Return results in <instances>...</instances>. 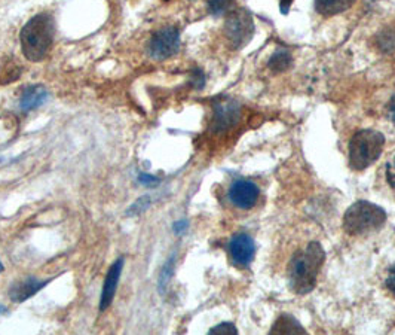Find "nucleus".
I'll use <instances>...</instances> for the list:
<instances>
[{
  "label": "nucleus",
  "instance_id": "1",
  "mask_svg": "<svg viewBox=\"0 0 395 335\" xmlns=\"http://www.w3.org/2000/svg\"><path fill=\"white\" fill-rule=\"evenodd\" d=\"M324 259L326 254L317 241L309 243L307 249L299 251L289 266V284L292 291L296 294H308L312 291Z\"/></svg>",
  "mask_w": 395,
  "mask_h": 335
},
{
  "label": "nucleus",
  "instance_id": "2",
  "mask_svg": "<svg viewBox=\"0 0 395 335\" xmlns=\"http://www.w3.org/2000/svg\"><path fill=\"white\" fill-rule=\"evenodd\" d=\"M53 36H56V24L49 14L43 12L33 16L20 34L21 49L26 59L34 63L42 61L52 46Z\"/></svg>",
  "mask_w": 395,
  "mask_h": 335
},
{
  "label": "nucleus",
  "instance_id": "3",
  "mask_svg": "<svg viewBox=\"0 0 395 335\" xmlns=\"http://www.w3.org/2000/svg\"><path fill=\"white\" fill-rule=\"evenodd\" d=\"M385 145L382 133L374 130L356 131L349 142V166L354 170H364L381 156Z\"/></svg>",
  "mask_w": 395,
  "mask_h": 335
},
{
  "label": "nucleus",
  "instance_id": "4",
  "mask_svg": "<svg viewBox=\"0 0 395 335\" xmlns=\"http://www.w3.org/2000/svg\"><path fill=\"white\" fill-rule=\"evenodd\" d=\"M385 221L386 215L384 209L369 201H356L347 210L344 226L351 236H363L378 231Z\"/></svg>",
  "mask_w": 395,
  "mask_h": 335
},
{
  "label": "nucleus",
  "instance_id": "5",
  "mask_svg": "<svg viewBox=\"0 0 395 335\" xmlns=\"http://www.w3.org/2000/svg\"><path fill=\"white\" fill-rule=\"evenodd\" d=\"M225 33L229 44L233 48H242L251 39L255 33V21L247 11L232 12L225 26Z\"/></svg>",
  "mask_w": 395,
  "mask_h": 335
},
{
  "label": "nucleus",
  "instance_id": "6",
  "mask_svg": "<svg viewBox=\"0 0 395 335\" xmlns=\"http://www.w3.org/2000/svg\"><path fill=\"white\" fill-rule=\"evenodd\" d=\"M180 48V34L175 27H164L156 31L149 42V56L155 60H167Z\"/></svg>",
  "mask_w": 395,
  "mask_h": 335
},
{
  "label": "nucleus",
  "instance_id": "7",
  "mask_svg": "<svg viewBox=\"0 0 395 335\" xmlns=\"http://www.w3.org/2000/svg\"><path fill=\"white\" fill-rule=\"evenodd\" d=\"M241 116V106L230 99H225L214 106L212 130L223 133L237 124Z\"/></svg>",
  "mask_w": 395,
  "mask_h": 335
},
{
  "label": "nucleus",
  "instance_id": "8",
  "mask_svg": "<svg viewBox=\"0 0 395 335\" xmlns=\"http://www.w3.org/2000/svg\"><path fill=\"white\" fill-rule=\"evenodd\" d=\"M260 196L259 186L247 179H238L232 184L229 189V200L230 203L242 210H248L255 207Z\"/></svg>",
  "mask_w": 395,
  "mask_h": 335
},
{
  "label": "nucleus",
  "instance_id": "9",
  "mask_svg": "<svg viewBox=\"0 0 395 335\" xmlns=\"http://www.w3.org/2000/svg\"><path fill=\"white\" fill-rule=\"evenodd\" d=\"M229 254L232 258V262L240 269L248 267L255 259L256 248L255 241L247 234H237L230 239L229 243Z\"/></svg>",
  "mask_w": 395,
  "mask_h": 335
},
{
  "label": "nucleus",
  "instance_id": "10",
  "mask_svg": "<svg viewBox=\"0 0 395 335\" xmlns=\"http://www.w3.org/2000/svg\"><path fill=\"white\" fill-rule=\"evenodd\" d=\"M122 269H123V258H119L118 261H115V264L109 269V271H107L103 292H101V299H100V310L101 311H104L113 301L116 289H118L119 279H120V274H122Z\"/></svg>",
  "mask_w": 395,
  "mask_h": 335
},
{
  "label": "nucleus",
  "instance_id": "11",
  "mask_svg": "<svg viewBox=\"0 0 395 335\" xmlns=\"http://www.w3.org/2000/svg\"><path fill=\"white\" fill-rule=\"evenodd\" d=\"M49 280H38L34 277H27L24 280L16 281L9 289V296L14 303H23L34 294H38L43 286L48 285Z\"/></svg>",
  "mask_w": 395,
  "mask_h": 335
},
{
  "label": "nucleus",
  "instance_id": "12",
  "mask_svg": "<svg viewBox=\"0 0 395 335\" xmlns=\"http://www.w3.org/2000/svg\"><path fill=\"white\" fill-rule=\"evenodd\" d=\"M48 99L46 88L42 85H31L26 88L23 97L20 100V109L23 112H30L33 109H38Z\"/></svg>",
  "mask_w": 395,
  "mask_h": 335
},
{
  "label": "nucleus",
  "instance_id": "13",
  "mask_svg": "<svg viewBox=\"0 0 395 335\" xmlns=\"http://www.w3.org/2000/svg\"><path fill=\"white\" fill-rule=\"evenodd\" d=\"M355 4V0H315V9L324 16L342 14Z\"/></svg>",
  "mask_w": 395,
  "mask_h": 335
},
{
  "label": "nucleus",
  "instance_id": "14",
  "mask_svg": "<svg viewBox=\"0 0 395 335\" xmlns=\"http://www.w3.org/2000/svg\"><path fill=\"white\" fill-rule=\"evenodd\" d=\"M271 332H272V334H275V332H277V334H300V332L304 334L307 331H304V329L300 326V324H297V321L293 319L292 316L284 314V316H281L279 319L275 322V325L272 326Z\"/></svg>",
  "mask_w": 395,
  "mask_h": 335
},
{
  "label": "nucleus",
  "instance_id": "15",
  "mask_svg": "<svg viewBox=\"0 0 395 335\" xmlns=\"http://www.w3.org/2000/svg\"><path fill=\"white\" fill-rule=\"evenodd\" d=\"M292 64V56L289 51L278 49L275 54L269 60V69H272L274 72H284Z\"/></svg>",
  "mask_w": 395,
  "mask_h": 335
},
{
  "label": "nucleus",
  "instance_id": "16",
  "mask_svg": "<svg viewBox=\"0 0 395 335\" xmlns=\"http://www.w3.org/2000/svg\"><path fill=\"white\" fill-rule=\"evenodd\" d=\"M233 6V0H208V9L214 15H222L230 11Z\"/></svg>",
  "mask_w": 395,
  "mask_h": 335
},
{
  "label": "nucleus",
  "instance_id": "17",
  "mask_svg": "<svg viewBox=\"0 0 395 335\" xmlns=\"http://www.w3.org/2000/svg\"><path fill=\"white\" fill-rule=\"evenodd\" d=\"M173 270H174V256H171L167 261L163 271H160V276H159V291L160 292H164V288L168 285V281L173 276Z\"/></svg>",
  "mask_w": 395,
  "mask_h": 335
},
{
  "label": "nucleus",
  "instance_id": "18",
  "mask_svg": "<svg viewBox=\"0 0 395 335\" xmlns=\"http://www.w3.org/2000/svg\"><path fill=\"white\" fill-rule=\"evenodd\" d=\"M150 206V197L145 196V197H141L138 199L130 209H128V216H137V215H141V214H145V211L149 209Z\"/></svg>",
  "mask_w": 395,
  "mask_h": 335
},
{
  "label": "nucleus",
  "instance_id": "19",
  "mask_svg": "<svg viewBox=\"0 0 395 335\" xmlns=\"http://www.w3.org/2000/svg\"><path fill=\"white\" fill-rule=\"evenodd\" d=\"M210 334H238V329L229 322H223L210 329Z\"/></svg>",
  "mask_w": 395,
  "mask_h": 335
},
{
  "label": "nucleus",
  "instance_id": "20",
  "mask_svg": "<svg viewBox=\"0 0 395 335\" xmlns=\"http://www.w3.org/2000/svg\"><path fill=\"white\" fill-rule=\"evenodd\" d=\"M386 181L392 189H395V155L391 158L386 164Z\"/></svg>",
  "mask_w": 395,
  "mask_h": 335
},
{
  "label": "nucleus",
  "instance_id": "21",
  "mask_svg": "<svg viewBox=\"0 0 395 335\" xmlns=\"http://www.w3.org/2000/svg\"><path fill=\"white\" fill-rule=\"evenodd\" d=\"M138 182L141 185L148 186V188H153V186L159 185V179L158 178H155V176H152V174H146V173H141L138 176Z\"/></svg>",
  "mask_w": 395,
  "mask_h": 335
},
{
  "label": "nucleus",
  "instance_id": "22",
  "mask_svg": "<svg viewBox=\"0 0 395 335\" xmlns=\"http://www.w3.org/2000/svg\"><path fill=\"white\" fill-rule=\"evenodd\" d=\"M386 288L395 294V267H392L388 273V277H386Z\"/></svg>",
  "mask_w": 395,
  "mask_h": 335
},
{
  "label": "nucleus",
  "instance_id": "23",
  "mask_svg": "<svg viewBox=\"0 0 395 335\" xmlns=\"http://www.w3.org/2000/svg\"><path fill=\"white\" fill-rule=\"evenodd\" d=\"M386 116L391 122H394L395 124V96L391 99V101L386 106Z\"/></svg>",
  "mask_w": 395,
  "mask_h": 335
},
{
  "label": "nucleus",
  "instance_id": "24",
  "mask_svg": "<svg viewBox=\"0 0 395 335\" xmlns=\"http://www.w3.org/2000/svg\"><path fill=\"white\" fill-rule=\"evenodd\" d=\"M204 82H205V78H204L201 70H195V72H193V85L196 88H202Z\"/></svg>",
  "mask_w": 395,
  "mask_h": 335
},
{
  "label": "nucleus",
  "instance_id": "25",
  "mask_svg": "<svg viewBox=\"0 0 395 335\" xmlns=\"http://www.w3.org/2000/svg\"><path fill=\"white\" fill-rule=\"evenodd\" d=\"M292 4H293V0H281V2H279L281 12H282V14H287V12H289V9H290Z\"/></svg>",
  "mask_w": 395,
  "mask_h": 335
},
{
  "label": "nucleus",
  "instance_id": "26",
  "mask_svg": "<svg viewBox=\"0 0 395 335\" xmlns=\"http://www.w3.org/2000/svg\"><path fill=\"white\" fill-rule=\"evenodd\" d=\"M186 225H188V222H186V221L177 222V224L174 225V231H175L177 234H182V233L186 230Z\"/></svg>",
  "mask_w": 395,
  "mask_h": 335
},
{
  "label": "nucleus",
  "instance_id": "27",
  "mask_svg": "<svg viewBox=\"0 0 395 335\" xmlns=\"http://www.w3.org/2000/svg\"><path fill=\"white\" fill-rule=\"evenodd\" d=\"M5 313H6V307L0 306V314H5Z\"/></svg>",
  "mask_w": 395,
  "mask_h": 335
},
{
  "label": "nucleus",
  "instance_id": "28",
  "mask_svg": "<svg viewBox=\"0 0 395 335\" xmlns=\"http://www.w3.org/2000/svg\"><path fill=\"white\" fill-rule=\"evenodd\" d=\"M2 273H4V264H2V261H0V274Z\"/></svg>",
  "mask_w": 395,
  "mask_h": 335
}]
</instances>
